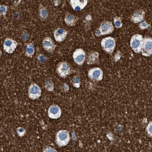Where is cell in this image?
<instances>
[{"mask_svg":"<svg viewBox=\"0 0 152 152\" xmlns=\"http://www.w3.org/2000/svg\"><path fill=\"white\" fill-rule=\"evenodd\" d=\"M70 139V133L66 130H60L56 135V142L59 147L66 146Z\"/></svg>","mask_w":152,"mask_h":152,"instance_id":"1","label":"cell"},{"mask_svg":"<svg viewBox=\"0 0 152 152\" xmlns=\"http://www.w3.org/2000/svg\"><path fill=\"white\" fill-rule=\"evenodd\" d=\"M143 39L142 36L139 34H136L132 37L130 41V46L135 53H140Z\"/></svg>","mask_w":152,"mask_h":152,"instance_id":"2","label":"cell"},{"mask_svg":"<svg viewBox=\"0 0 152 152\" xmlns=\"http://www.w3.org/2000/svg\"><path fill=\"white\" fill-rule=\"evenodd\" d=\"M101 45L104 50L111 54L115 48V39L111 37H107L102 39Z\"/></svg>","mask_w":152,"mask_h":152,"instance_id":"3","label":"cell"},{"mask_svg":"<svg viewBox=\"0 0 152 152\" xmlns=\"http://www.w3.org/2000/svg\"><path fill=\"white\" fill-rule=\"evenodd\" d=\"M57 72L60 77L65 78L71 72V70L69 64L65 62H60L57 65Z\"/></svg>","mask_w":152,"mask_h":152,"instance_id":"4","label":"cell"},{"mask_svg":"<svg viewBox=\"0 0 152 152\" xmlns=\"http://www.w3.org/2000/svg\"><path fill=\"white\" fill-rule=\"evenodd\" d=\"M18 43L12 38H7L5 39L3 44L4 50L8 54H12L15 51Z\"/></svg>","mask_w":152,"mask_h":152,"instance_id":"5","label":"cell"},{"mask_svg":"<svg viewBox=\"0 0 152 152\" xmlns=\"http://www.w3.org/2000/svg\"><path fill=\"white\" fill-rule=\"evenodd\" d=\"M42 45L44 49L50 54L54 53L57 47L53 39L48 37L44 39L42 41Z\"/></svg>","mask_w":152,"mask_h":152,"instance_id":"6","label":"cell"},{"mask_svg":"<svg viewBox=\"0 0 152 152\" xmlns=\"http://www.w3.org/2000/svg\"><path fill=\"white\" fill-rule=\"evenodd\" d=\"M86 53L82 48L77 49L73 54V58L77 65H81L84 62L86 58Z\"/></svg>","mask_w":152,"mask_h":152,"instance_id":"7","label":"cell"},{"mask_svg":"<svg viewBox=\"0 0 152 152\" xmlns=\"http://www.w3.org/2000/svg\"><path fill=\"white\" fill-rule=\"evenodd\" d=\"M141 51L142 55L148 57L152 55V39H144Z\"/></svg>","mask_w":152,"mask_h":152,"instance_id":"8","label":"cell"},{"mask_svg":"<svg viewBox=\"0 0 152 152\" xmlns=\"http://www.w3.org/2000/svg\"><path fill=\"white\" fill-rule=\"evenodd\" d=\"M41 90L38 85L35 83H32L28 89L29 98L32 99H37L41 96Z\"/></svg>","mask_w":152,"mask_h":152,"instance_id":"9","label":"cell"},{"mask_svg":"<svg viewBox=\"0 0 152 152\" xmlns=\"http://www.w3.org/2000/svg\"><path fill=\"white\" fill-rule=\"evenodd\" d=\"M114 27L111 22L104 21L101 24L99 28L100 34L106 35L110 34L114 30Z\"/></svg>","mask_w":152,"mask_h":152,"instance_id":"10","label":"cell"},{"mask_svg":"<svg viewBox=\"0 0 152 152\" xmlns=\"http://www.w3.org/2000/svg\"><path fill=\"white\" fill-rule=\"evenodd\" d=\"M103 72L99 68L90 69L88 73V76L92 80L99 81L102 80L103 77Z\"/></svg>","mask_w":152,"mask_h":152,"instance_id":"11","label":"cell"},{"mask_svg":"<svg viewBox=\"0 0 152 152\" xmlns=\"http://www.w3.org/2000/svg\"><path fill=\"white\" fill-rule=\"evenodd\" d=\"M67 31L62 28H59L56 29L54 32V37L57 42H63L67 37Z\"/></svg>","mask_w":152,"mask_h":152,"instance_id":"12","label":"cell"},{"mask_svg":"<svg viewBox=\"0 0 152 152\" xmlns=\"http://www.w3.org/2000/svg\"><path fill=\"white\" fill-rule=\"evenodd\" d=\"M88 2V0H70L71 6L76 11H81L84 9Z\"/></svg>","mask_w":152,"mask_h":152,"instance_id":"13","label":"cell"},{"mask_svg":"<svg viewBox=\"0 0 152 152\" xmlns=\"http://www.w3.org/2000/svg\"><path fill=\"white\" fill-rule=\"evenodd\" d=\"M61 109L59 106L54 105L50 106L48 111L49 117L52 119H57L61 117Z\"/></svg>","mask_w":152,"mask_h":152,"instance_id":"14","label":"cell"},{"mask_svg":"<svg viewBox=\"0 0 152 152\" xmlns=\"http://www.w3.org/2000/svg\"><path fill=\"white\" fill-rule=\"evenodd\" d=\"M78 17L71 13L66 12L65 15L64 21L66 24L70 26H73L77 24Z\"/></svg>","mask_w":152,"mask_h":152,"instance_id":"15","label":"cell"},{"mask_svg":"<svg viewBox=\"0 0 152 152\" xmlns=\"http://www.w3.org/2000/svg\"><path fill=\"white\" fill-rule=\"evenodd\" d=\"M144 16L145 12L141 10H137L133 14L132 17V21L134 23H138L142 21L144 18Z\"/></svg>","mask_w":152,"mask_h":152,"instance_id":"16","label":"cell"},{"mask_svg":"<svg viewBox=\"0 0 152 152\" xmlns=\"http://www.w3.org/2000/svg\"><path fill=\"white\" fill-rule=\"evenodd\" d=\"M35 53V49L34 44L31 42L27 44L25 50V56H26L31 58Z\"/></svg>","mask_w":152,"mask_h":152,"instance_id":"17","label":"cell"},{"mask_svg":"<svg viewBox=\"0 0 152 152\" xmlns=\"http://www.w3.org/2000/svg\"><path fill=\"white\" fill-rule=\"evenodd\" d=\"M39 15L42 20H45L48 17V13L47 9L42 6L40 7L39 9Z\"/></svg>","mask_w":152,"mask_h":152,"instance_id":"18","label":"cell"},{"mask_svg":"<svg viewBox=\"0 0 152 152\" xmlns=\"http://www.w3.org/2000/svg\"><path fill=\"white\" fill-rule=\"evenodd\" d=\"M97 52H95L94 53H91L88 56L87 59V64H94V63L97 61V58H98L99 55L94 57L96 54Z\"/></svg>","mask_w":152,"mask_h":152,"instance_id":"19","label":"cell"},{"mask_svg":"<svg viewBox=\"0 0 152 152\" xmlns=\"http://www.w3.org/2000/svg\"><path fill=\"white\" fill-rule=\"evenodd\" d=\"M114 23L115 27L117 28H121L122 26V18L121 17H115Z\"/></svg>","mask_w":152,"mask_h":152,"instance_id":"20","label":"cell"},{"mask_svg":"<svg viewBox=\"0 0 152 152\" xmlns=\"http://www.w3.org/2000/svg\"><path fill=\"white\" fill-rule=\"evenodd\" d=\"M7 7L4 6V5H2L0 7L1 14L4 17H6L7 11Z\"/></svg>","mask_w":152,"mask_h":152,"instance_id":"21","label":"cell"},{"mask_svg":"<svg viewBox=\"0 0 152 152\" xmlns=\"http://www.w3.org/2000/svg\"><path fill=\"white\" fill-rule=\"evenodd\" d=\"M147 131L150 137H152V121H151L147 127Z\"/></svg>","mask_w":152,"mask_h":152,"instance_id":"22","label":"cell"},{"mask_svg":"<svg viewBox=\"0 0 152 152\" xmlns=\"http://www.w3.org/2000/svg\"><path fill=\"white\" fill-rule=\"evenodd\" d=\"M73 84L76 87H79L80 86V80L78 78L75 77L73 79Z\"/></svg>","mask_w":152,"mask_h":152,"instance_id":"23","label":"cell"},{"mask_svg":"<svg viewBox=\"0 0 152 152\" xmlns=\"http://www.w3.org/2000/svg\"><path fill=\"white\" fill-rule=\"evenodd\" d=\"M37 58L41 62H44L46 61V57L43 54H39Z\"/></svg>","mask_w":152,"mask_h":152,"instance_id":"24","label":"cell"},{"mask_svg":"<svg viewBox=\"0 0 152 152\" xmlns=\"http://www.w3.org/2000/svg\"><path fill=\"white\" fill-rule=\"evenodd\" d=\"M139 26L140 28L142 30L147 28L149 27V25L145 22L141 23L140 24Z\"/></svg>","mask_w":152,"mask_h":152,"instance_id":"25","label":"cell"},{"mask_svg":"<svg viewBox=\"0 0 152 152\" xmlns=\"http://www.w3.org/2000/svg\"><path fill=\"white\" fill-rule=\"evenodd\" d=\"M17 133H18V135L20 136V137H22L24 135L25 133V130L24 129H23L22 128H18V131H17Z\"/></svg>","mask_w":152,"mask_h":152,"instance_id":"26","label":"cell"}]
</instances>
